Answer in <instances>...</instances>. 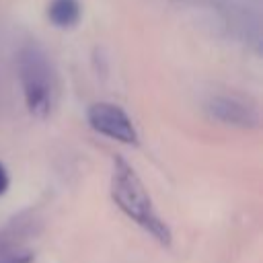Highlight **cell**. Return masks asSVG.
<instances>
[{
	"instance_id": "3957f363",
	"label": "cell",
	"mask_w": 263,
	"mask_h": 263,
	"mask_svg": "<svg viewBox=\"0 0 263 263\" xmlns=\"http://www.w3.org/2000/svg\"><path fill=\"white\" fill-rule=\"evenodd\" d=\"M86 119H88V125L105 138L117 140L121 144H138L136 125L132 123L129 115L113 103L90 105L86 111Z\"/></svg>"
},
{
	"instance_id": "8992f818",
	"label": "cell",
	"mask_w": 263,
	"mask_h": 263,
	"mask_svg": "<svg viewBox=\"0 0 263 263\" xmlns=\"http://www.w3.org/2000/svg\"><path fill=\"white\" fill-rule=\"evenodd\" d=\"M8 185H10V179H8V173H6V166L0 162V195H4L6 193V189H8Z\"/></svg>"
},
{
	"instance_id": "6da1fadb",
	"label": "cell",
	"mask_w": 263,
	"mask_h": 263,
	"mask_svg": "<svg viewBox=\"0 0 263 263\" xmlns=\"http://www.w3.org/2000/svg\"><path fill=\"white\" fill-rule=\"evenodd\" d=\"M111 197L115 205L142 230H146L152 238L160 245H171V228L154 210V203L144 187L142 179L136 175L132 164H127L121 156L113 158V173H111Z\"/></svg>"
},
{
	"instance_id": "5b68a950",
	"label": "cell",
	"mask_w": 263,
	"mask_h": 263,
	"mask_svg": "<svg viewBox=\"0 0 263 263\" xmlns=\"http://www.w3.org/2000/svg\"><path fill=\"white\" fill-rule=\"evenodd\" d=\"M82 14L78 0H51L47 4V18L58 29H72Z\"/></svg>"
},
{
	"instance_id": "7a4b0ae2",
	"label": "cell",
	"mask_w": 263,
	"mask_h": 263,
	"mask_svg": "<svg viewBox=\"0 0 263 263\" xmlns=\"http://www.w3.org/2000/svg\"><path fill=\"white\" fill-rule=\"evenodd\" d=\"M18 78L29 113L37 119H45L53 107V72L45 51L33 43L25 45L18 53Z\"/></svg>"
},
{
	"instance_id": "277c9868",
	"label": "cell",
	"mask_w": 263,
	"mask_h": 263,
	"mask_svg": "<svg viewBox=\"0 0 263 263\" xmlns=\"http://www.w3.org/2000/svg\"><path fill=\"white\" fill-rule=\"evenodd\" d=\"M208 111L212 113V117L224 123H232V125H255L257 123V113L236 99L218 97L208 105Z\"/></svg>"
}]
</instances>
